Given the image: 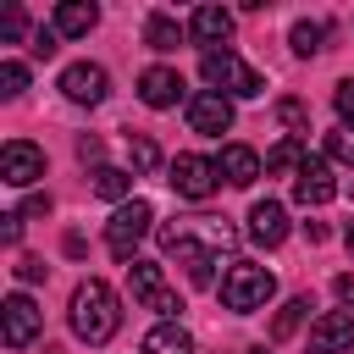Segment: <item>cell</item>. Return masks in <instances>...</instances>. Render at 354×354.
<instances>
[{
  "instance_id": "18",
  "label": "cell",
  "mask_w": 354,
  "mask_h": 354,
  "mask_svg": "<svg viewBox=\"0 0 354 354\" xmlns=\"http://www.w3.org/2000/svg\"><path fill=\"white\" fill-rule=\"evenodd\" d=\"M216 166H221V177H227V183H232V188H249V183H254V177H260V155H254V149H249V144H227V149H221V160H216Z\"/></svg>"
},
{
  "instance_id": "32",
  "label": "cell",
  "mask_w": 354,
  "mask_h": 354,
  "mask_svg": "<svg viewBox=\"0 0 354 354\" xmlns=\"http://www.w3.org/2000/svg\"><path fill=\"white\" fill-rule=\"evenodd\" d=\"M17 282H44V260L22 254V260H17Z\"/></svg>"
},
{
  "instance_id": "16",
  "label": "cell",
  "mask_w": 354,
  "mask_h": 354,
  "mask_svg": "<svg viewBox=\"0 0 354 354\" xmlns=\"http://www.w3.org/2000/svg\"><path fill=\"white\" fill-rule=\"evenodd\" d=\"M249 238H254V243H266V249H277V243L288 238V210H282L277 199L249 205Z\"/></svg>"
},
{
  "instance_id": "8",
  "label": "cell",
  "mask_w": 354,
  "mask_h": 354,
  "mask_svg": "<svg viewBox=\"0 0 354 354\" xmlns=\"http://www.w3.org/2000/svg\"><path fill=\"white\" fill-rule=\"evenodd\" d=\"M61 94H66L72 105H100V100L111 94V72H105L100 61H72V66L61 72Z\"/></svg>"
},
{
  "instance_id": "1",
  "label": "cell",
  "mask_w": 354,
  "mask_h": 354,
  "mask_svg": "<svg viewBox=\"0 0 354 354\" xmlns=\"http://www.w3.org/2000/svg\"><path fill=\"white\" fill-rule=\"evenodd\" d=\"M238 243V227L221 221V216H177V221H160V249L188 271L194 288H210L216 282V266L221 254Z\"/></svg>"
},
{
  "instance_id": "23",
  "label": "cell",
  "mask_w": 354,
  "mask_h": 354,
  "mask_svg": "<svg viewBox=\"0 0 354 354\" xmlns=\"http://www.w3.org/2000/svg\"><path fill=\"white\" fill-rule=\"evenodd\" d=\"M288 44H293V55H321V50H326V22L299 17V22H293V33H288Z\"/></svg>"
},
{
  "instance_id": "29",
  "label": "cell",
  "mask_w": 354,
  "mask_h": 354,
  "mask_svg": "<svg viewBox=\"0 0 354 354\" xmlns=\"http://www.w3.org/2000/svg\"><path fill=\"white\" fill-rule=\"evenodd\" d=\"M277 116H282V127H293V133H299V127H310V111H304L299 100H282V105H277Z\"/></svg>"
},
{
  "instance_id": "35",
  "label": "cell",
  "mask_w": 354,
  "mask_h": 354,
  "mask_svg": "<svg viewBox=\"0 0 354 354\" xmlns=\"http://www.w3.org/2000/svg\"><path fill=\"white\" fill-rule=\"evenodd\" d=\"M332 293H337V304H348V310H354V271L332 277Z\"/></svg>"
},
{
  "instance_id": "3",
  "label": "cell",
  "mask_w": 354,
  "mask_h": 354,
  "mask_svg": "<svg viewBox=\"0 0 354 354\" xmlns=\"http://www.w3.org/2000/svg\"><path fill=\"white\" fill-rule=\"evenodd\" d=\"M271 293H277V277H271L266 266H254V260H227V271H221V304H227L232 315L266 310Z\"/></svg>"
},
{
  "instance_id": "39",
  "label": "cell",
  "mask_w": 354,
  "mask_h": 354,
  "mask_svg": "<svg viewBox=\"0 0 354 354\" xmlns=\"http://www.w3.org/2000/svg\"><path fill=\"white\" fill-rule=\"evenodd\" d=\"M249 354H266V348H249Z\"/></svg>"
},
{
  "instance_id": "37",
  "label": "cell",
  "mask_w": 354,
  "mask_h": 354,
  "mask_svg": "<svg viewBox=\"0 0 354 354\" xmlns=\"http://www.w3.org/2000/svg\"><path fill=\"white\" fill-rule=\"evenodd\" d=\"M343 243H348V254H354V227H348V232H343Z\"/></svg>"
},
{
  "instance_id": "30",
  "label": "cell",
  "mask_w": 354,
  "mask_h": 354,
  "mask_svg": "<svg viewBox=\"0 0 354 354\" xmlns=\"http://www.w3.org/2000/svg\"><path fill=\"white\" fill-rule=\"evenodd\" d=\"M332 105H337V116H343V122H354V77H343V83L332 88Z\"/></svg>"
},
{
  "instance_id": "33",
  "label": "cell",
  "mask_w": 354,
  "mask_h": 354,
  "mask_svg": "<svg viewBox=\"0 0 354 354\" xmlns=\"http://www.w3.org/2000/svg\"><path fill=\"white\" fill-rule=\"evenodd\" d=\"M100 155H105V144H100L94 133H83V138H77V160H94V166H100Z\"/></svg>"
},
{
  "instance_id": "31",
  "label": "cell",
  "mask_w": 354,
  "mask_h": 354,
  "mask_svg": "<svg viewBox=\"0 0 354 354\" xmlns=\"http://www.w3.org/2000/svg\"><path fill=\"white\" fill-rule=\"evenodd\" d=\"M55 39H61V33H55V28H33V44H28V50H33V55H44V61H50V55H55Z\"/></svg>"
},
{
  "instance_id": "9",
  "label": "cell",
  "mask_w": 354,
  "mask_h": 354,
  "mask_svg": "<svg viewBox=\"0 0 354 354\" xmlns=\"http://www.w3.org/2000/svg\"><path fill=\"white\" fill-rule=\"evenodd\" d=\"M188 127H194V133H205V138H221V133L232 127V100H227V94H216V88L188 94Z\"/></svg>"
},
{
  "instance_id": "34",
  "label": "cell",
  "mask_w": 354,
  "mask_h": 354,
  "mask_svg": "<svg viewBox=\"0 0 354 354\" xmlns=\"http://www.w3.org/2000/svg\"><path fill=\"white\" fill-rule=\"evenodd\" d=\"M17 238H22V210L0 216V243H17Z\"/></svg>"
},
{
  "instance_id": "36",
  "label": "cell",
  "mask_w": 354,
  "mask_h": 354,
  "mask_svg": "<svg viewBox=\"0 0 354 354\" xmlns=\"http://www.w3.org/2000/svg\"><path fill=\"white\" fill-rule=\"evenodd\" d=\"M44 210H50V194H28V199H22V221H28V216H44Z\"/></svg>"
},
{
  "instance_id": "2",
  "label": "cell",
  "mask_w": 354,
  "mask_h": 354,
  "mask_svg": "<svg viewBox=\"0 0 354 354\" xmlns=\"http://www.w3.org/2000/svg\"><path fill=\"white\" fill-rule=\"evenodd\" d=\"M116 326H122V304H116V288L111 282H100V277H88V282H77L72 288V332L83 337V343H111L116 337Z\"/></svg>"
},
{
  "instance_id": "28",
  "label": "cell",
  "mask_w": 354,
  "mask_h": 354,
  "mask_svg": "<svg viewBox=\"0 0 354 354\" xmlns=\"http://www.w3.org/2000/svg\"><path fill=\"white\" fill-rule=\"evenodd\" d=\"M22 28H28L22 6H6V17H0V44H17V39H22Z\"/></svg>"
},
{
  "instance_id": "14",
  "label": "cell",
  "mask_w": 354,
  "mask_h": 354,
  "mask_svg": "<svg viewBox=\"0 0 354 354\" xmlns=\"http://www.w3.org/2000/svg\"><path fill=\"white\" fill-rule=\"evenodd\" d=\"M332 194H337V183H332L326 155H310V160H304V171L293 177V199H299V205H326Z\"/></svg>"
},
{
  "instance_id": "17",
  "label": "cell",
  "mask_w": 354,
  "mask_h": 354,
  "mask_svg": "<svg viewBox=\"0 0 354 354\" xmlns=\"http://www.w3.org/2000/svg\"><path fill=\"white\" fill-rule=\"evenodd\" d=\"M94 22H100V6H88V0H61V6H55V22H50V28H55L61 39H83V33H88Z\"/></svg>"
},
{
  "instance_id": "4",
  "label": "cell",
  "mask_w": 354,
  "mask_h": 354,
  "mask_svg": "<svg viewBox=\"0 0 354 354\" xmlns=\"http://www.w3.org/2000/svg\"><path fill=\"white\" fill-rule=\"evenodd\" d=\"M199 77L216 88V94H238V100H254V94H266V77L238 55V50H205L199 55Z\"/></svg>"
},
{
  "instance_id": "27",
  "label": "cell",
  "mask_w": 354,
  "mask_h": 354,
  "mask_svg": "<svg viewBox=\"0 0 354 354\" xmlns=\"http://www.w3.org/2000/svg\"><path fill=\"white\" fill-rule=\"evenodd\" d=\"M28 88V66L22 61H0V100H17Z\"/></svg>"
},
{
  "instance_id": "19",
  "label": "cell",
  "mask_w": 354,
  "mask_h": 354,
  "mask_svg": "<svg viewBox=\"0 0 354 354\" xmlns=\"http://www.w3.org/2000/svg\"><path fill=\"white\" fill-rule=\"evenodd\" d=\"M183 33H188V28H183L177 17H166V11H149V17H144V44H149V50H160V55H166V50H177V44H183Z\"/></svg>"
},
{
  "instance_id": "20",
  "label": "cell",
  "mask_w": 354,
  "mask_h": 354,
  "mask_svg": "<svg viewBox=\"0 0 354 354\" xmlns=\"http://www.w3.org/2000/svg\"><path fill=\"white\" fill-rule=\"evenodd\" d=\"M144 354H194V337L177 321H160V326L144 332Z\"/></svg>"
},
{
  "instance_id": "12",
  "label": "cell",
  "mask_w": 354,
  "mask_h": 354,
  "mask_svg": "<svg viewBox=\"0 0 354 354\" xmlns=\"http://www.w3.org/2000/svg\"><path fill=\"white\" fill-rule=\"evenodd\" d=\"M343 348H354V315L348 310H326L310 326V354H343Z\"/></svg>"
},
{
  "instance_id": "22",
  "label": "cell",
  "mask_w": 354,
  "mask_h": 354,
  "mask_svg": "<svg viewBox=\"0 0 354 354\" xmlns=\"http://www.w3.org/2000/svg\"><path fill=\"white\" fill-rule=\"evenodd\" d=\"M94 194L100 199H133V171H122V166H94Z\"/></svg>"
},
{
  "instance_id": "11",
  "label": "cell",
  "mask_w": 354,
  "mask_h": 354,
  "mask_svg": "<svg viewBox=\"0 0 354 354\" xmlns=\"http://www.w3.org/2000/svg\"><path fill=\"white\" fill-rule=\"evenodd\" d=\"M0 321H6V348H28L39 337V326H44V315H39V304L28 293H11L0 304Z\"/></svg>"
},
{
  "instance_id": "13",
  "label": "cell",
  "mask_w": 354,
  "mask_h": 354,
  "mask_svg": "<svg viewBox=\"0 0 354 354\" xmlns=\"http://www.w3.org/2000/svg\"><path fill=\"white\" fill-rule=\"evenodd\" d=\"M227 33H232V11L227 6H199L188 17V39L205 44V50H227Z\"/></svg>"
},
{
  "instance_id": "6",
  "label": "cell",
  "mask_w": 354,
  "mask_h": 354,
  "mask_svg": "<svg viewBox=\"0 0 354 354\" xmlns=\"http://www.w3.org/2000/svg\"><path fill=\"white\" fill-rule=\"evenodd\" d=\"M127 288H133V304H144V310H160L166 321L183 310V299L171 293V282H166V271H160L155 260H133V266H127Z\"/></svg>"
},
{
  "instance_id": "10",
  "label": "cell",
  "mask_w": 354,
  "mask_h": 354,
  "mask_svg": "<svg viewBox=\"0 0 354 354\" xmlns=\"http://www.w3.org/2000/svg\"><path fill=\"white\" fill-rule=\"evenodd\" d=\"M39 177H44V149L28 144V138H11V144L0 149V183L28 188V183H39Z\"/></svg>"
},
{
  "instance_id": "25",
  "label": "cell",
  "mask_w": 354,
  "mask_h": 354,
  "mask_svg": "<svg viewBox=\"0 0 354 354\" xmlns=\"http://www.w3.org/2000/svg\"><path fill=\"white\" fill-rule=\"evenodd\" d=\"M304 315H310V299H304V293H299V299H288V304L277 310V321H271V337H277V343H282V337H293Z\"/></svg>"
},
{
  "instance_id": "24",
  "label": "cell",
  "mask_w": 354,
  "mask_h": 354,
  "mask_svg": "<svg viewBox=\"0 0 354 354\" xmlns=\"http://www.w3.org/2000/svg\"><path fill=\"white\" fill-rule=\"evenodd\" d=\"M127 160H133V171H155L160 166V144L149 133H127Z\"/></svg>"
},
{
  "instance_id": "21",
  "label": "cell",
  "mask_w": 354,
  "mask_h": 354,
  "mask_svg": "<svg viewBox=\"0 0 354 354\" xmlns=\"http://www.w3.org/2000/svg\"><path fill=\"white\" fill-rule=\"evenodd\" d=\"M304 160H310V149H304V144L288 133V138H282V144L266 155V171H271V177H288V171L299 177V171H304Z\"/></svg>"
},
{
  "instance_id": "7",
  "label": "cell",
  "mask_w": 354,
  "mask_h": 354,
  "mask_svg": "<svg viewBox=\"0 0 354 354\" xmlns=\"http://www.w3.org/2000/svg\"><path fill=\"white\" fill-rule=\"evenodd\" d=\"M166 183H171L183 199H210L216 183H221V166H216L210 155H177V160L166 166Z\"/></svg>"
},
{
  "instance_id": "5",
  "label": "cell",
  "mask_w": 354,
  "mask_h": 354,
  "mask_svg": "<svg viewBox=\"0 0 354 354\" xmlns=\"http://www.w3.org/2000/svg\"><path fill=\"white\" fill-rule=\"evenodd\" d=\"M149 227H155V210H149V199H127V205H116V216L105 221V249L116 254V260H138L133 249L149 238Z\"/></svg>"
},
{
  "instance_id": "38",
  "label": "cell",
  "mask_w": 354,
  "mask_h": 354,
  "mask_svg": "<svg viewBox=\"0 0 354 354\" xmlns=\"http://www.w3.org/2000/svg\"><path fill=\"white\" fill-rule=\"evenodd\" d=\"M348 199H354V183H348Z\"/></svg>"
},
{
  "instance_id": "26",
  "label": "cell",
  "mask_w": 354,
  "mask_h": 354,
  "mask_svg": "<svg viewBox=\"0 0 354 354\" xmlns=\"http://www.w3.org/2000/svg\"><path fill=\"white\" fill-rule=\"evenodd\" d=\"M326 155H332V160H343V166H354V122H343V127H332V133H326Z\"/></svg>"
},
{
  "instance_id": "15",
  "label": "cell",
  "mask_w": 354,
  "mask_h": 354,
  "mask_svg": "<svg viewBox=\"0 0 354 354\" xmlns=\"http://www.w3.org/2000/svg\"><path fill=\"white\" fill-rule=\"evenodd\" d=\"M138 100H144L149 111H171V105L183 100V77H177L171 66H149V72L138 77Z\"/></svg>"
}]
</instances>
